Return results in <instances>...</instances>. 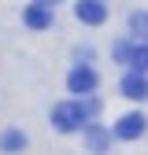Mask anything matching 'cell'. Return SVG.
I'll return each instance as SVG.
<instances>
[{
    "instance_id": "obj_5",
    "label": "cell",
    "mask_w": 148,
    "mask_h": 155,
    "mask_svg": "<svg viewBox=\"0 0 148 155\" xmlns=\"http://www.w3.org/2000/svg\"><path fill=\"white\" fill-rule=\"evenodd\" d=\"M144 114H126V118H119V126H115V137H122V140H137L141 133H144Z\"/></svg>"
},
{
    "instance_id": "obj_8",
    "label": "cell",
    "mask_w": 148,
    "mask_h": 155,
    "mask_svg": "<svg viewBox=\"0 0 148 155\" xmlns=\"http://www.w3.org/2000/svg\"><path fill=\"white\" fill-rule=\"evenodd\" d=\"M126 59H130V67H133L137 74H144V70H148V48H141V45H137V48H130Z\"/></svg>"
},
{
    "instance_id": "obj_9",
    "label": "cell",
    "mask_w": 148,
    "mask_h": 155,
    "mask_svg": "<svg viewBox=\"0 0 148 155\" xmlns=\"http://www.w3.org/2000/svg\"><path fill=\"white\" fill-rule=\"evenodd\" d=\"M107 144H111V137H107L100 126H92V129H89V148H92V151H107Z\"/></svg>"
},
{
    "instance_id": "obj_2",
    "label": "cell",
    "mask_w": 148,
    "mask_h": 155,
    "mask_svg": "<svg viewBox=\"0 0 148 155\" xmlns=\"http://www.w3.org/2000/svg\"><path fill=\"white\" fill-rule=\"evenodd\" d=\"M67 85H70L74 96H89L92 89H96V74H92L89 67H74V70L67 74Z\"/></svg>"
},
{
    "instance_id": "obj_3",
    "label": "cell",
    "mask_w": 148,
    "mask_h": 155,
    "mask_svg": "<svg viewBox=\"0 0 148 155\" xmlns=\"http://www.w3.org/2000/svg\"><path fill=\"white\" fill-rule=\"evenodd\" d=\"M26 26H30V30H48V26H52V8L45 4V0L26 4Z\"/></svg>"
},
{
    "instance_id": "obj_7",
    "label": "cell",
    "mask_w": 148,
    "mask_h": 155,
    "mask_svg": "<svg viewBox=\"0 0 148 155\" xmlns=\"http://www.w3.org/2000/svg\"><path fill=\"white\" fill-rule=\"evenodd\" d=\"M0 148H4V151H22V148H26V137H22L18 129H8L4 137H0Z\"/></svg>"
},
{
    "instance_id": "obj_4",
    "label": "cell",
    "mask_w": 148,
    "mask_h": 155,
    "mask_svg": "<svg viewBox=\"0 0 148 155\" xmlns=\"http://www.w3.org/2000/svg\"><path fill=\"white\" fill-rule=\"evenodd\" d=\"M74 11H78V18L89 22V26H100L104 18H107V8L100 4V0H78V8H74Z\"/></svg>"
},
{
    "instance_id": "obj_10",
    "label": "cell",
    "mask_w": 148,
    "mask_h": 155,
    "mask_svg": "<svg viewBox=\"0 0 148 155\" xmlns=\"http://www.w3.org/2000/svg\"><path fill=\"white\" fill-rule=\"evenodd\" d=\"M45 4H48V0H45Z\"/></svg>"
},
{
    "instance_id": "obj_6",
    "label": "cell",
    "mask_w": 148,
    "mask_h": 155,
    "mask_svg": "<svg viewBox=\"0 0 148 155\" xmlns=\"http://www.w3.org/2000/svg\"><path fill=\"white\" fill-rule=\"evenodd\" d=\"M122 96H130V100H148V78L144 74H126L122 78Z\"/></svg>"
},
{
    "instance_id": "obj_1",
    "label": "cell",
    "mask_w": 148,
    "mask_h": 155,
    "mask_svg": "<svg viewBox=\"0 0 148 155\" xmlns=\"http://www.w3.org/2000/svg\"><path fill=\"white\" fill-rule=\"evenodd\" d=\"M89 114H96V100H85V104H59V107L52 111V122H56V129L70 133V129H82Z\"/></svg>"
}]
</instances>
